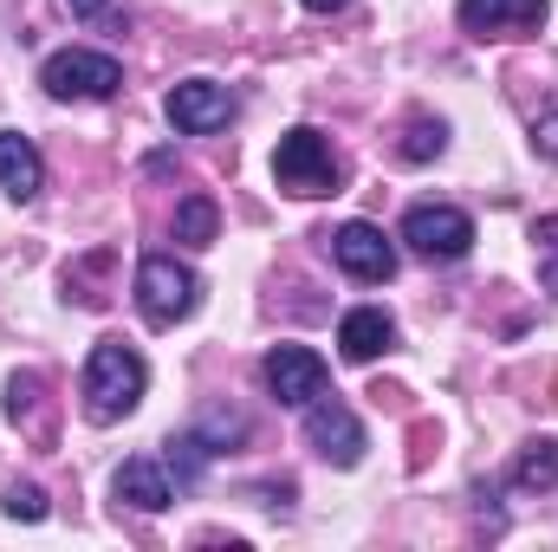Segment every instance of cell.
I'll use <instances>...</instances> for the list:
<instances>
[{"label": "cell", "instance_id": "obj_18", "mask_svg": "<svg viewBox=\"0 0 558 552\" xmlns=\"http://www.w3.org/2000/svg\"><path fill=\"white\" fill-rule=\"evenodd\" d=\"M0 514H13V520H46V494H39V488H7V494H0Z\"/></svg>", "mask_w": 558, "mask_h": 552}, {"label": "cell", "instance_id": "obj_5", "mask_svg": "<svg viewBox=\"0 0 558 552\" xmlns=\"http://www.w3.org/2000/svg\"><path fill=\"white\" fill-rule=\"evenodd\" d=\"M403 241L416 248L422 261H461L474 248V221L461 208H448V202H416L403 215Z\"/></svg>", "mask_w": 558, "mask_h": 552}, {"label": "cell", "instance_id": "obj_14", "mask_svg": "<svg viewBox=\"0 0 558 552\" xmlns=\"http://www.w3.org/2000/svg\"><path fill=\"white\" fill-rule=\"evenodd\" d=\"M513 488H526V494H546V488H558V435L533 442V448L520 455V468H513Z\"/></svg>", "mask_w": 558, "mask_h": 552}, {"label": "cell", "instance_id": "obj_6", "mask_svg": "<svg viewBox=\"0 0 558 552\" xmlns=\"http://www.w3.org/2000/svg\"><path fill=\"white\" fill-rule=\"evenodd\" d=\"M325 384H331V371H325V358L312 345H274L267 351V391H274V404L305 410V404L325 397Z\"/></svg>", "mask_w": 558, "mask_h": 552}, {"label": "cell", "instance_id": "obj_13", "mask_svg": "<svg viewBox=\"0 0 558 552\" xmlns=\"http://www.w3.org/2000/svg\"><path fill=\"white\" fill-rule=\"evenodd\" d=\"M0 189L13 202H33L46 189V163H39L33 137H20V131H0Z\"/></svg>", "mask_w": 558, "mask_h": 552}, {"label": "cell", "instance_id": "obj_19", "mask_svg": "<svg viewBox=\"0 0 558 552\" xmlns=\"http://www.w3.org/2000/svg\"><path fill=\"white\" fill-rule=\"evenodd\" d=\"M533 149H539V156H553V163H558V111H546V118L533 124Z\"/></svg>", "mask_w": 558, "mask_h": 552}, {"label": "cell", "instance_id": "obj_20", "mask_svg": "<svg viewBox=\"0 0 558 552\" xmlns=\"http://www.w3.org/2000/svg\"><path fill=\"white\" fill-rule=\"evenodd\" d=\"M312 13H338V7H351V0H305Z\"/></svg>", "mask_w": 558, "mask_h": 552}, {"label": "cell", "instance_id": "obj_16", "mask_svg": "<svg viewBox=\"0 0 558 552\" xmlns=\"http://www.w3.org/2000/svg\"><path fill=\"white\" fill-rule=\"evenodd\" d=\"M441 149H448V124H441V118H410L403 156H410V163H428V156H441Z\"/></svg>", "mask_w": 558, "mask_h": 552}, {"label": "cell", "instance_id": "obj_7", "mask_svg": "<svg viewBox=\"0 0 558 552\" xmlns=\"http://www.w3.org/2000/svg\"><path fill=\"white\" fill-rule=\"evenodd\" d=\"M305 442H312L331 468H357V461H364V422L344 410V404H331V397L305 404Z\"/></svg>", "mask_w": 558, "mask_h": 552}, {"label": "cell", "instance_id": "obj_3", "mask_svg": "<svg viewBox=\"0 0 558 552\" xmlns=\"http://www.w3.org/2000/svg\"><path fill=\"white\" fill-rule=\"evenodd\" d=\"M274 176L286 195H331L338 189V156H331V143L318 137V131H286L274 149Z\"/></svg>", "mask_w": 558, "mask_h": 552}, {"label": "cell", "instance_id": "obj_10", "mask_svg": "<svg viewBox=\"0 0 558 552\" xmlns=\"http://www.w3.org/2000/svg\"><path fill=\"white\" fill-rule=\"evenodd\" d=\"M461 26L474 39H526L546 26V0H461Z\"/></svg>", "mask_w": 558, "mask_h": 552}, {"label": "cell", "instance_id": "obj_11", "mask_svg": "<svg viewBox=\"0 0 558 552\" xmlns=\"http://www.w3.org/2000/svg\"><path fill=\"white\" fill-rule=\"evenodd\" d=\"M111 494H118L124 507H137V514H162V507L175 501V488H169V468H162L156 455H131V461L118 468Z\"/></svg>", "mask_w": 558, "mask_h": 552}, {"label": "cell", "instance_id": "obj_9", "mask_svg": "<svg viewBox=\"0 0 558 552\" xmlns=\"http://www.w3.org/2000/svg\"><path fill=\"white\" fill-rule=\"evenodd\" d=\"M169 124L175 131H189V137H208V131H221L228 118H234V92L228 85H215V79H189V85H175L169 92Z\"/></svg>", "mask_w": 558, "mask_h": 552}, {"label": "cell", "instance_id": "obj_17", "mask_svg": "<svg viewBox=\"0 0 558 552\" xmlns=\"http://www.w3.org/2000/svg\"><path fill=\"white\" fill-rule=\"evenodd\" d=\"M533 254H539V279L558 292V215L533 221Z\"/></svg>", "mask_w": 558, "mask_h": 552}, {"label": "cell", "instance_id": "obj_4", "mask_svg": "<svg viewBox=\"0 0 558 552\" xmlns=\"http://www.w3.org/2000/svg\"><path fill=\"white\" fill-rule=\"evenodd\" d=\"M195 299H202V279L189 274L175 254H149V261L137 267V305H143L149 325H175V319H189Z\"/></svg>", "mask_w": 558, "mask_h": 552}, {"label": "cell", "instance_id": "obj_15", "mask_svg": "<svg viewBox=\"0 0 558 552\" xmlns=\"http://www.w3.org/2000/svg\"><path fill=\"white\" fill-rule=\"evenodd\" d=\"M215 228H221V215H215V202H208V195H189V202L175 208V241L208 248V241H215Z\"/></svg>", "mask_w": 558, "mask_h": 552}, {"label": "cell", "instance_id": "obj_1", "mask_svg": "<svg viewBox=\"0 0 558 552\" xmlns=\"http://www.w3.org/2000/svg\"><path fill=\"white\" fill-rule=\"evenodd\" d=\"M143 391H149V364H143L131 345H92V358H85V416L92 422H118V416H131L143 404Z\"/></svg>", "mask_w": 558, "mask_h": 552}, {"label": "cell", "instance_id": "obj_12", "mask_svg": "<svg viewBox=\"0 0 558 552\" xmlns=\"http://www.w3.org/2000/svg\"><path fill=\"white\" fill-rule=\"evenodd\" d=\"M338 345H344L351 364H371V358H384V351L397 345V319H390L384 305H357V312H344Z\"/></svg>", "mask_w": 558, "mask_h": 552}, {"label": "cell", "instance_id": "obj_21", "mask_svg": "<svg viewBox=\"0 0 558 552\" xmlns=\"http://www.w3.org/2000/svg\"><path fill=\"white\" fill-rule=\"evenodd\" d=\"M111 0H72V13H105Z\"/></svg>", "mask_w": 558, "mask_h": 552}, {"label": "cell", "instance_id": "obj_2", "mask_svg": "<svg viewBox=\"0 0 558 552\" xmlns=\"http://www.w3.org/2000/svg\"><path fill=\"white\" fill-rule=\"evenodd\" d=\"M39 85H46L52 98H65V105H105V98L124 85V65H118L111 52H92V46H65V52H52V59H46Z\"/></svg>", "mask_w": 558, "mask_h": 552}, {"label": "cell", "instance_id": "obj_8", "mask_svg": "<svg viewBox=\"0 0 558 552\" xmlns=\"http://www.w3.org/2000/svg\"><path fill=\"white\" fill-rule=\"evenodd\" d=\"M331 261L351 279H364V286H377V279L397 274V248H390V235L371 228V221H344V228L331 235Z\"/></svg>", "mask_w": 558, "mask_h": 552}]
</instances>
